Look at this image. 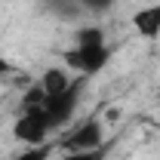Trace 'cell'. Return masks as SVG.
I'll return each instance as SVG.
<instances>
[{
    "mask_svg": "<svg viewBox=\"0 0 160 160\" xmlns=\"http://www.w3.org/2000/svg\"><path fill=\"white\" fill-rule=\"evenodd\" d=\"M83 86H86V80H74L65 92H59V96H52V99H46V105H43V114H46V126L49 129H56V126H65L68 120H71V114H74V108H77L80 102V92H83Z\"/></svg>",
    "mask_w": 160,
    "mask_h": 160,
    "instance_id": "obj_1",
    "label": "cell"
},
{
    "mask_svg": "<svg viewBox=\"0 0 160 160\" xmlns=\"http://www.w3.org/2000/svg\"><path fill=\"white\" fill-rule=\"evenodd\" d=\"M111 59V49L102 43V46H74V49H68L65 52V65L68 68H74L77 74H99L102 68L108 65Z\"/></svg>",
    "mask_w": 160,
    "mask_h": 160,
    "instance_id": "obj_2",
    "label": "cell"
},
{
    "mask_svg": "<svg viewBox=\"0 0 160 160\" xmlns=\"http://www.w3.org/2000/svg\"><path fill=\"white\" fill-rule=\"evenodd\" d=\"M46 132H49V126H46V114H43V108L22 111V117L16 120V126H12V136H16L19 142H25L28 148H34V145H46Z\"/></svg>",
    "mask_w": 160,
    "mask_h": 160,
    "instance_id": "obj_3",
    "label": "cell"
},
{
    "mask_svg": "<svg viewBox=\"0 0 160 160\" xmlns=\"http://www.w3.org/2000/svg\"><path fill=\"white\" fill-rule=\"evenodd\" d=\"M92 148H102V120L99 117L83 120L65 139V151H92Z\"/></svg>",
    "mask_w": 160,
    "mask_h": 160,
    "instance_id": "obj_4",
    "label": "cell"
},
{
    "mask_svg": "<svg viewBox=\"0 0 160 160\" xmlns=\"http://www.w3.org/2000/svg\"><path fill=\"white\" fill-rule=\"evenodd\" d=\"M132 28H136L139 37H148V40L160 37V3L145 6V9H139V12H132Z\"/></svg>",
    "mask_w": 160,
    "mask_h": 160,
    "instance_id": "obj_5",
    "label": "cell"
},
{
    "mask_svg": "<svg viewBox=\"0 0 160 160\" xmlns=\"http://www.w3.org/2000/svg\"><path fill=\"white\" fill-rule=\"evenodd\" d=\"M71 83H74V80L68 77V71H65V68H46V71H43V77H40V86H43L46 99H52V96L65 92Z\"/></svg>",
    "mask_w": 160,
    "mask_h": 160,
    "instance_id": "obj_6",
    "label": "cell"
},
{
    "mask_svg": "<svg viewBox=\"0 0 160 160\" xmlns=\"http://www.w3.org/2000/svg\"><path fill=\"white\" fill-rule=\"evenodd\" d=\"M102 43H105V31L96 28V25L80 28L77 34H74V46H102Z\"/></svg>",
    "mask_w": 160,
    "mask_h": 160,
    "instance_id": "obj_7",
    "label": "cell"
},
{
    "mask_svg": "<svg viewBox=\"0 0 160 160\" xmlns=\"http://www.w3.org/2000/svg\"><path fill=\"white\" fill-rule=\"evenodd\" d=\"M43 105H46V92H43V86H34V89H28V92H25V99H22V111L43 108Z\"/></svg>",
    "mask_w": 160,
    "mask_h": 160,
    "instance_id": "obj_8",
    "label": "cell"
},
{
    "mask_svg": "<svg viewBox=\"0 0 160 160\" xmlns=\"http://www.w3.org/2000/svg\"><path fill=\"white\" fill-rule=\"evenodd\" d=\"M49 154H52V145H34V148L22 151L19 157H12V160H49Z\"/></svg>",
    "mask_w": 160,
    "mask_h": 160,
    "instance_id": "obj_9",
    "label": "cell"
},
{
    "mask_svg": "<svg viewBox=\"0 0 160 160\" xmlns=\"http://www.w3.org/2000/svg\"><path fill=\"white\" fill-rule=\"evenodd\" d=\"M105 148H92V151H68V154H62L59 160H105Z\"/></svg>",
    "mask_w": 160,
    "mask_h": 160,
    "instance_id": "obj_10",
    "label": "cell"
},
{
    "mask_svg": "<svg viewBox=\"0 0 160 160\" xmlns=\"http://www.w3.org/2000/svg\"><path fill=\"white\" fill-rule=\"evenodd\" d=\"M80 9H86V12H108L111 6H114V0H77Z\"/></svg>",
    "mask_w": 160,
    "mask_h": 160,
    "instance_id": "obj_11",
    "label": "cell"
}]
</instances>
